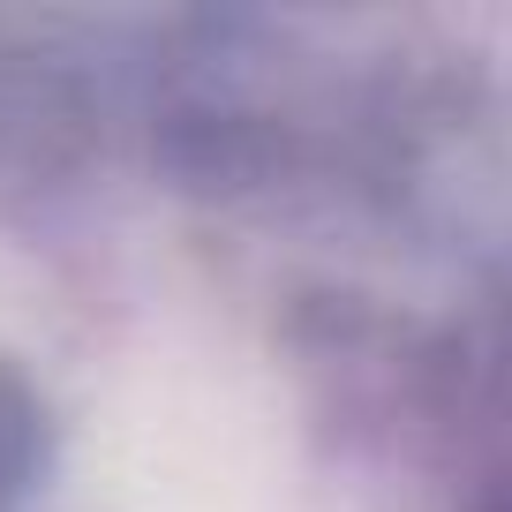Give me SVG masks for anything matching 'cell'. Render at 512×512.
I'll return each instance as SVG.
<instances>
[{
    "label": "cell",
    "mask_w": 512,
    "mask_h": 512,
    "mask_svg": "<svg viewBox=\"0 0 512 512\" xmlns=\"http://www.w3.org/2000/svg\"><path fill=\"white\" fill-rule=\"evenodd\" d=\"M98 121L91 76L53 46L46 23L0 16V174H53L83 151Z\"/></svg>",
    "instance_id": "cell-1"
},
{
    "label": "cell",
    "mask_w": 512,
    "mask_h": 512,
    "mask_svg": "<svg viewBox=\"0 0 512 512\" xmlns=\"http://www.w3.org/2000/svg\"><path fill=\"white\" fill-rule=\"evenodd\" d=\"M46 467H53V415L38 400V384L0 354V512H31Z\"/></svg>",
    "instance_id": "cell-2"
},
{
    "label": "cell",
    "mask_w": 512,
    "mask_h": 512,
    "mask_svg": "<svg viewBox=\"0 0 512 512\" xmlns=\"http://www.w3.org/2000/svg\"><path fill=\"white\" fill-rule=\"evenodd\" d=\"M482 512H512V497H497V505H482Z\"/></svg>",
    "instance_id": "cell-3"
}]
</instances>
